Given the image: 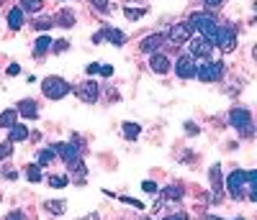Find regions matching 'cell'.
Masks as SVG:
<instances>
[{
  "label": "cell",
  "instance_id": "4fadbf2b",
  "mask_svg": "<svg viewBox=\"0 0 257 220\" xmlns=\"http://www.w3.org/2000/svg\"><path fill=\"white\" fill-rule=\"evenodd\" d=\"M100 36H103V39H108L111 44H116V46L126 44V36H124V33H121L118 28H111V26H106L103 31H100Z\"/></svg>",
  "mask_w": 257,
  "mask_h": 220
},
{
  "label": "cell",
  "instance_id": "52a82bcc",
  "mask_svg": "<svg viewBox=\"0 0 257 220\" xmlns=\"http://www.w3.org/2000/svg\"><path fill=\"white\" fill-rule=\"evenodd\" d=\"M193 28L191 26H188V23H177V26L175 28H170V31H167V39H170L172 44H185L188 39H191L193 36Z\"/></svg>",
  "mask_w": 257,
  "mask_h": 220
},
{
  "label": "cell",
  "instance_id": "d6a6232c",
  "mask_svg": "<svg viewBox=\"0 0 257 220\" xmlns=\"http://www.w3.org/2000/svg\"><path fill=\"white\" fill-rule=\"evenodd\" d=\"M49 26H52V18H39V21H36V28H39V31H47Z\"/></svg>",
  "mask_w": 257,
  "mask_h": 220
},
{
  "label": "cell",
  "instance_id": "7c38bea8",
  "mask_svg": "<svg viewBox=\"0 0 257 220\" xmlns=\"http://www.w3.org/2000/svg\"><path fill=\"white\" fill-rule=\"evenodd\" d=\"M162 41H165L162 33H152V36H147V39L139 44V49H142L144 54H157V49L162 46Z\"/></svg>",
  "mask_w": 257,
  "mask_h": 220
},
{
  "label": "cell",
  "instance_id": "d590c367",
  "mask_svg": "<svg viewBox=\"0 0 257 220\" xmlns=\"http://www.w3.org/2000/svg\"><path fill=\"white\" fill-rule=\"evenodd\" d=\"M85 72H87V74H98V72H100V64H87Z\"/></svg>",
  "mask_w": 257,
  "mask_h": 220
},
{
  "label": "cell",
  "instance_id": "30bf717a",
  "mask_svg": "<svg viewBox=\"0 0 257 220\" xmlns=\"http://www.w3.org/2000/svg\"><path fill=\"white\" fill-rule=\"evenodd\" d=\"M149 69H152V72H157V74H167L172 69V64H170V59H167L165 54H152Z\"/></svg>",
  "mask_w": 257,
  "mask_h": 220
},
{
  "label": "cell",
  "instance_id": "8d00e7d4",
  "mask_svg": "<svg viewBox=\"0 0 257 220\" xmlns=\"http://www.w3.org/2000/svg\"><path fill=\"white\" fill-rule=\"evenodd\" d=\"M165 220H188V215L185 213H177V215H167Z\"/></svg>",
  "mask_w": 257,
  "mask_h": 220
},
{
  "label": "cell",
  "instance_id": "603a6c76",
  "mask_svg": "<svg viewBox=\"0 0 257 220\" xmlns=\"http://www.w3.org/2000/svg\"><path fill=\"white\" fill-rule=\"evenodd\" d=\"M180 197H183L180 184H170V187L165 190V200H180Z\"/></svg>",
  "mask_w": 257,
  "mask_h": 220
},
{
  "label": "cell",
  "instance_id": "8992f818",
  "mask_svg": "<svg viewBox=\"0 0 257 220\" xmlns=\"http://www.w3.org/2000/svg\"><path fill=\"white\" fill-rule=\"evenodd\" d=\"M75 95L80 98L83 102H95V100H98V95H100V87L93 82V79H87V82H83L80 87L75 90Z\"/></svg>",
  "mask_w": 257,
  "mask_h": 220
},
{
  "label": "cell",
  "instance_id": "ab89813d",
  "mask_svg": "<svg viewBox=\"0 0 257 220\" xmlns=\"http://www.w3.org/2000/svg\"><path fill=\"white\" fill-rule=\"evenodd\" d=\"M5 220H26V218H24V215H21V213H10V215H8Z\"/></svg>",
  "mask_w": 257,
  "mask_h": 220
},
{
  "label": "cell",
  "instance_id": "9a60e30c",
  "mask_svg": "<svg viewBox=\"0 0 257 220\" xmlns=\"http://www.w3.org/2000/svg\"><path fill=\"white\" fill-rule=\"evenodd\" d=\"M18 113L24 115V118H36L39 108H36V102H33V100H21L18 102Z\"/></svg>",
  "mask_w": 257,
  "mask_h": 220
},
{
  "label": "cell",
  "instance_id": "44dd1931",
  "mask_svg": "<svg viewBox=\"0 0 257 220\" xmlns=\"http://www.w3.org/2000/svg\"><path fill=\"white\" fill-rule=\"evenodd\" d=\"M54 156H57V154H54V148H44V151H39V164H36V167H47V164H52Z\"/></svg>",
  "mask_w": 257,
  "mask_h": 220
},
{
  "label": "cell",
  "instance_id": "74e56055",
  "mask_svg": "<svg viewBox=\"0 0 257 220\" xmlns=\"http://www.w3.org/2000/svg\"><path fill=\"white\" fill-rule=\"evenodd\" d=\"M18 72H21V67H18V64H10V67H8V74H13V77H16Z\"/></svg>",
  "mask_w": 257,
  "mask_h": 220
},
{
  "label": "cell",
  "instance_id": "ba28073f",
  "mask_svg": "<svg viewBox=\"0 0 257 220\" xmlns=\"http://www.w3.org/2000/svg\"><path fill=\"white\" fill-rule=\"evenodd\" d=\"M52 148H54V154H59L64 161H72V159L80 156V146H77L75 141H70V144H54Z\"/></svg>",
  "mask_w": 257,
  "mask_h": 220
},
{
  "label": "cell",
  "instance_id": "f546056e",
  "mask_svg": "<svg viewBox=\"0 0 257 220\" xmlns=\"http://www.w3.org/2000/svg\"><path fill=\"white\" fill-rule=\"evenodd\" d=\"M90 3L100 10V13H108V10H111V3H108V0H90Z\"/></svg>",
  "mask_w": 257,
  "mask_h": 220
},
{
  "label": "cell",
  "instance_id": "f1b7e54d",
  "mask_svg": "<svg viewBox=\"0 0 257 220\" xmlns=\"http://www.w3.org/2000/svg\"><path fill=\"white\" fill-rule=\"evenodd\" d=\"M124 13H126V18H129V21H137V18H142V16H144V8H139V10H134V8H126Z\"/></svg>",
  "mask_w": 257,
  "mask_h": 220
},
{
  "label": "cell",
  "instance_id": "8fae6325",
  "mask_svg": "<svg viewBox=\"0 0 257 220\" xmlns=\"http://www.w3.org/2000/svg\"><path fill=\"white\" fill-rule=\"evenodd\" d=\"M234 41H237V33H234L231 26H221V36H219V44L221 51H231L234 49Z\"/></svg>",
  "mask_w": 257,
  "mask_h": 220
},
{
  "label": "cell",
  "instance_id": "7402d4cb",
  "mask_svg": "<svg viewBox=\"0 0 257 220\" xmlns=\"http://www.w3.org/2000/svg\"><path fill=\"white\" fill-rule=\"evenodd\" d=\"M41 5V0H21V10H29V13H39Z\"/></svg>",
  "mask_w": 257,
  "mask_h": 220
},
{
  "label": "cell",
  "instance_id": "5b68a950",
  "mask_svg": "<svg viewBox=\"0 0 257 220\" xmlns=\"http://www.w3.org/2000/svg\"><path fill=\"white\" fill-rule=\"evenodd\" d=\"M175 74H177V77H183V79L196 77V59H193L191 54H183L180 59L175 62Z\"/></svg>",
  "mask_w": 257,
  "mask_h": 220
},
{
  "label": "cell",
  "instance_id": "ac0fdd59",
  "mask_svg": "<svg viewBox=\"0 0 257 220\" xmlns=\"http://www.w3.org/2000/svg\"><path fill=\"white\" fill-rule=\"evenodd\" d=\"M67 169H70V171H72V174H77V177H80V179L85 177V171H87V169H85V164H83V159H80V156H77V159H72V161H67Z\"/></svg>",
  "mask_w": 257,
  "mask_h": 220
},
{
  "label": "cell",
  "instance_id": "d6986e66",
  "mask_svg": "<svg viewBox=\"0 0 257 220\" xmlns=\"http://www.w3.org/2000/svg\"><path fill=\"white\" fill-rule=\"evenodd\" d=\"M44 210H47V213H52V215H62L64 213V202L62 200H49V202H44Z\"/></svg>",
  "mask_w": 257,
  "mask_h": 220
},
{
  "label": "cell",
  "instance_id": "277c9868",
  "mask_svg": "<svg viewBox=\"0 0 257 220\" xmlns=\"http://www.w3.org/2000/svg\"><path fill=\"white\" fill-rule=\"evenodd\" d=\"M188 41H191V49H188V54H191L193 59H196V56H198V59H206V56H211V51H214V46H211L203 36H200V33L191 36Z\"/></svg>",
  "mask_w": 257,
  "mask_h": 220
},
{
  "label": "cell",
  "instance_id": "f6af8a7d",
  "mask_svg": "<svg viewBox=\"0 0 257 220\" xmlns=\"http://www.w3.org/2000/svg\"><path fill=\"white\" fill-rule=\"evenodd\" d=\"M0 3H3V0H0Z\"/></svg>",
  "mask_w": 257,
  "mask_h": 220
},
{
  "label": "cell",
  "instance_id": "1f68e13d",
  "mask_svg": "<svg viewBox=\"0 0 257 220\" xmlns=\"http://www.w3.org/2000/svg\"><path fill=\"white\" fill-rule=\"evenodd\" d=\"M142 190H144V192H149V195H157V192H160L154 182H142Z\"/></svg>",
  "mask_w": 257,
  "mask_h": 220
},
{
  "label": "cell",
  "instance_id": "5bb4252c",
  "mask_svg": "<svg viewBox=\"0 0 257 220\" xmlns=\"http://www.w3.org/2000/svg\"><path fill=\"white\" fill-rule=\"evenodd\" d=\"M26 138H29V128H26V125H21V123H13V125H10L8 141H26Z\"/></svg>",
  "mask_w": 257,
  "mask_h": 220
},
{
  "label": "cell",
  "instance_id": "836d02e7",
  "mask_svg": "<svg viewBox=\"0 0 257 220\" xmlns=\"http://www.w3.org/2000/svg\"><path fill=\"white\" fill-rule=\"evenodd\" d=\"M121 202H126V205H134V207H137V210H142V207H144L139 200H134V197H121Z\"/></svg>",
  "mask_w": 257,
  "mask_h": 220
},
{
  "label": "cell",
  "instance_id": "e0dca14e",
  "mask_svg": "<svg viewBox=\"0 0 257 220\" xmlns=\"http://www.w3.org/2000/svg\"><path fill=\"white\" fill-rule=\"evenodd\" d=\"M52 23H59L62 28H72V23H75V13H72L70 8H62V13H59L57 18H54Z\"/></svg>",
  "mask_w": 257,
  "mask_h": 220
},
{
  "label": "cell",
  "instance_id": "2e32d148",
  "mask_svg": "<svg viewBox=\"0 0 257 220\" xmlns=\"http://www.w3.org/2000/svg\"><path fill=\"white\" fill-rule=\"evenodd\" d=\"M8 26L18 31L21 26H24V10L21 8H10V13H8Z\"/></svg>",
  "mask_w": 257,
  "mask_h": 220
},
{
  "label": "cell",
  "instance_id": "f35d334b",
  "mask_svg": "<svg viewBox=\"0 0 257 220\" xmlns=\"http://www.w3.org/2000/svg\"><path fill=\"white\" fill-rule=\"evenodd\" d=\"M3 177H5V179H16L18 174H16V171H13V169H5V171H3Z\"/></svg>",
  "mask_w": 257,
  "mask_h": 220
},
{
  "label": "cell",
  "instance_id": "b9f144b4",
  "mask_svg": "<svg viewBox=\"0 0 257 220\" xmlns=\"http://www.w3.org/2000/svg\"><path fill=\"white\" fill-rule=\"evenodd\" d=\"M185 128H188V133H191V136H193V133H198V128H196V125H193V123H188V125H185Z\"/></svg>",
  "mask_w": 257,
  "mask_h": 220
},
{
  "label": "cell",
  "instance_id": "484cf974",
  "mask_svg": "<svg viewBox=\"0 0 257 220\" xmlns=\"http://www.w3.org/2000/svg\"><path fill=\"white\" fill-rule=\"evenodd\" d=\"M26 177H29V182H41V167H29L26 169Z\"/></svg>",
  "mask_w": 257,
  "mask_h": 220
},
{
  "label": "cell",
  "instance_id": "6da1fadb",
  "mask_svg": "<svg viewBox=\"0 0 257 220\" xmlns=\"http://www.w3.org/2000/svg\"><path fill=\"white\" fill-rule=\"evenodd\" d=\"M41 90H44V95H47L49 100H59V98H64L72 87L67 85L62 77H47V79L41 82Z\"/></svg>",
  "mask_w": 257,
  "mask_h": 220
},
{
  "label": "cell",
  "instance_id": "d4e9b609",
  "mask_svg": "<svg viewBox=\"0 0 257 220\" xmlns=\"http://www.w3.org/2000/svg\"><path fill=\"white\" fill-rule=\"evenodd\" d=\"M139 125L137 123H124V138H137L139 136Z\"/></svg>",
  "mask_w": 257,
  "mask_h": 220
},
{
  "label": "cell",
  "instance_id": "9c48e42d",
  "mask_svg": "<svg viewBox=\"0 0 257 220\" xmlns=\"http://www.w3.org/2000/svg\"><path fill=\"white\" fill-rule=\"evenodd\" d=\"M208 171H211V187H214V195H211V200L219 202V200H221V192H224V187H221V184H224V179H221V167L214 164Z\"/></svg>",
  "mask_w": 257,
  "mask_h": 220
},
{
  "label": "cell",
  "instance_id": "cb8c5ba5",
  "mask_svg": "<svg viewBox=\"0 0 257 220\" xmlns=\"http://www.w3.org/2000/svg\"><path fill=\"white\" fill-rule=\"evenodd\" d=\"M52 49V39L49 36H39L36 39V54H44V51H49Z\"/></svg>",
  "mask_w": 257,
  "mask_h": 220
},
{
  "label": "cell",
  "instance_id": "7a4b0ae2",
  "mask_svg": "<svg viewBox=\"0 0 257 220\" xmlns=\"http://www.w3.org/2000/svg\"><path fill=\"white\" fill-rule=\"evenodd\" d=\"M224 74V64L221 62H203L200 67H196V77L203 79V82H216Z\"/></svg>",
  "mask_w": 257,
  "mask_h": 220
},
{
  "label": "cell",
  "instance_id": "e575fe53",
  "mask_svg": "<svg viewBox=\"0 0 257 220\" xmlns=\"http://www.w3.org/2000/svg\"><path fill=\"white\" fill-rule=\"evenodd\" d=\"M100 74L111 77V74H114V67H111V64H103V67H100Z\"/></svg>",
  "mask_w": 257,
  "mask_h": 220
},
{
  "label": "cell",
  "instance_id": "83f0119b",
  "mask_svg": "<svg viewBox=\"0 0 257 220\" xmlns=\"http://www.w3.org/2000/svg\"><path fill=\"white\" fill-rule=\"evenodd\" d=\"M49 184H52V187H64V184H67V177H64V174H54V177H49Z\"/></svg>",
  "mask_w": 257,
  "mask_h": 220
},
{
  "label": "cell",
  "instance_id": "ffe728a7",
  "mask_svg": "<svg viewBox=\"0 0 257 220\" xmlns=\"http://www.w3.org/2000/svg\"><path fill=\"white\" fill-rule=\"evenodd\" d=\"M16 115H18V110H5L0 115V128H10L16 123Z\"/></svg>",
  "mask_w": 257,
  "mask_h": 220
},
{
  "label": "cell",
  "instance_id": "4316f807",
  "mask_svg": "<svg viewBox=\"0 0 257 220\" xmlns=\"http://www.w3.org/2000/svg\"><path fill=\"white\" fill-rule=\"evenodd\" d=\"M10 154H13V141H5V144H0V159H8Z\"/></svg>",
  "mask_w": 257,
  "mask_h": 220
},
{
  "label": "cell",
  "instance_id": "3957f363",
  "mask_svg": "<svg viewBox=\"0 0 257 220\" xmlns=\"http://www.w3.org/2000/svg\"><path fill=\"white\" fill-rule=\"evenodd\" d=\"M229 121L231 125L237 131H242L244 136H252V118H250V110H244V108H234L229 113Z\"/></svg>",
  "mask_w": 257,
  "mask_h": 220
},
{
  "label": "cell",
  "instance_id": "4dcf8cb0",
  "mask_svg": "<svg viewBox=\"0 0 257 220\" xmlns=\"http://www.w3.org/2000/svg\"><path fill=\"white\" fill-rule=\"evenodd\" d=\"M52 51H54V54L67 51V41H52Z\"/></svg>",
  "mask_w": 257,
  "mask_h": 220
},
{
  "label": "cell",
  "instance_id": "ee69618b",
  "mask_svg": "<svg viewBox=\"0 0 257 220\" xmlns=\"http://www.w3.org/2000/svg\"><path fill=\"white\" fill-rule=\"evenodd\" d=\"M208 220H219V218H208Z\"/></svg>",
  "mask_w": 257,
  "mask_h": 220
},
{
  "label": "cell",
  "instance_id": "7bdbcfd3",
  "mask_svg": "<svg viewBox=\"0 0 257 220\" xmlns=\"http://www.w3.org/2000/svg\"><path fill=\"white\" fill-rule=\"evenodd\" d=\"M85 220H98V215H87Z\"/></svg>",
  "mask_w": 257,
  "mask_h": 220
},
{
  "label": "cell",
  "instance_id": "60d3db41",
  "mask_svg": "<svg viewBox=\"0 0 257 220\" xmlns=\"http://www.w3.org/2000/svg\"><path fill=\"white\" fill-rule=\"evenodd\" d=\"M203 3H206L208 8H216V5H221V0H203Z\"/></svg>",
  "mask_w": 257,
  "mask_h": 220
}]
</instances>
